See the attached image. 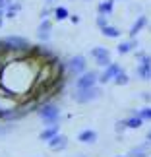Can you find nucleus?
<instances>
[{"instance_id": "1", "label": "nucleus", "mask_w": 151, "mask_h": 157, "mask_svg": "<svg viewBox=\"0 0 151 157\" xmlns=\"http://www.w3.org/2000/svg\"><path fill=\"white\" fill-rule=\"evenodd\" d=\"M29 41L23 39V37H6L0 41V52H12V51H29Z\"/></svg>"}, {"instance_id": "2", "label": "nucleus", "mask_w": 151, "mask_h": 157, "mask_svg": "<svg viewBox=\"0 0 151 157\" xmlns=\"http://www.w3.org/2000/svg\"><path fill=\"white\" fill-rule=\"evenodd\" d=\"M101 95V89L99 87H89V89H77V91L74 93V99L77 101V103H89V101L97 99Z\"/></svg>"}, {"instance_id": "3", "label": "nucleus", "mask_w": 151, "mask_h": 157, "mask_svg": "<svg viewBox=\"0 0 151 157\" xmlns=\"http://www.w3.org/2000/svg\"><path fill=\"white\" fill-rule=\"evenodd\" d=\"M39 117L43 118L45 122L54 124L60 117V111H58L56 105H43V107H39Z\"/></svg>"}, {"instance_id": "4", "label": "nucleus", "mask_w": 151, "mask_h": 157, "mask_svg": "<svg viewBox=\"0 0 151 157\" xmlns=\"http://www.w3.org/2000/svg\"><path fill=\"white\" fill-rule=\"evenodd\" d=\"M97 80H99L97 72H95V70H89L81 78H77V80H76V89H89V87L95 86V82H97Z\"/></svg>"}, {"instance_id": "5", "label": "nucleus", "mask_w": 151, "mask_h": 157, "mask_svg": "<svg viewBox=\"0 0 151 157\" xmlns=\"http://www.w3.org/2000/svg\"><path fill=\"white\" fill-rule=\"evenodd\" d=\"M91 56L97 58V64L99 66H111V52H108V49H105V47H95V49L91 51Z\"/></svg>"}, {"instance_id": "6", "label": "nucleus", "mask_w": 151, "mask_h": 157, "mask_svg": "<svg viewBox=\"0 0 151 157\" xmlns=\"http://www.w3.org/2000/svg\"><path fill=\"white\" fill-rule=\"evenodd\" d=\"M138 76L142 78V80H149L151 78V56H143L142 58V62H140V66H138Z\"/></svg>"}, {"instance_id": "7", "label": "nucleus", "mask_w": 151, "mask_h": 157, "mask_svg": "<svg viewBox=\"0 0 151 157\" xmlns=\"http://www.w3.org/2000/svg\"><path fill=\"white\" fill-rule=\"evenodd\" d=\"M68 70H70L74 76L81 74V72L85 70V58H83V56H74V58H70V60H68Z\"/></svg>"}, {"instance_id": "8", "label": "nucleus", "mask_w": 151, "mask_h": 157, "mask_svg": "<svg viewBox=\"0 0 151 157\" xmlns=\"http://www.w3.org/2000/svg\"><path fill=\"white\" fill-rule=\"evenodd\" d=\"M120 72H122V70H120V66H118V64H111V66H107V70L103 72V76L99 78V80H101L103 83H107V82L114 80V78H116Z\"/></svg>"}, {"instance_id": "9", "label": "nucleus", "mask_w": 151, "mask_h": 157, "mask_svg": "<svg viewBox=\"0 0 151 157\" xmlns=\"http://www.w3.org/2000/svg\"><path fill=\"white\" fill-rule=\"evenodd\" d=\"M145 25H147V17H145V16H140L134 23H132V27H130V35H132V37H136V33H140Z\"/></svg>"}, {"instance_id": "10", "label": "nucleus", "mask_w": 151, "mask_h": 157, "mask_svg": "<svg viewBox=\"0 0 151 157\" xmlns=\"http://www.w3.org/2000/svg\"><path fill=\"white\" fill-rule=\"evenodd\" d=\"M37 35H39V39H43V41H47V39L51 37V21L49 20L41 21V25L37 29Z\"/></svg>"}, {"instance_id": "11", "label": "nucleus", "mask_w": 151, "mask_h": 157, "mask_svg": "<svg viewBox=\"0 0 151 157\" xmlns=\"http://www.w3.org/2000/svg\"><path fill=\"white\" fill-rule=\"evenodd\" d=\"M66 144H68V142H66V136H54L52 138V140H49V146H51V149H64L66 147Z\"/></svg>"}, {"instance_id": "12", "label": "nucleus", "mask_w": 151, "mask_h": 157, "mask_svg": "<svg viewBox=\"0 0 151 157\" xmlns=\"http://www.w3.org/2000/svg\"><path fill=\"white\" fill-rule=\"evenodd\" d=\"M138 47V41L136 39H130V41H124V43L118 45V52L120 54H126V52H132Z\"/></svg>"}, {"instance_id": "13", "label": "nucleus", "mask_w": 151, "mask_h": 157, "mask_svg": "<svg viewBox=\"0 0 151 157\" xmlns=\"http://www.w3.org/2000/svg\"><path fill=\"white\" fill-rule=\"evenodd\" d=\"M77 140L83 142V144H93L95 140H97V132H93V130H83L80 136H77Z\"/></svg>"}, {"instance_id": "14", "label": "nucleus", "mask_w": 151, "mask_h": 157, "mask_svg": "<svg viewBox=\"0 0 151 157\" xmlns=\"http://www.w3.org/2000/svg\"><path fill=\"white\" fill-rule=\"evenodd\" d=\"M112 6H114V0H105V2H101L97 6V12L103 14V16H108L112 12Z\"/></svg>"}, {"instance_id": "15", "label": "nucleus", "mask_w": 151, "mask_h": 157, "mask_svg": "<svg viewBox=\"0 0 151 157\" xmlns=\"http://www.w3.org/2000/svg\"><path fill=\"white\" fill-rule=\"evenodd\" d=\"M101 33L105 35V37H111V39H116V37H120V29H118V27H112V25H107V27H103V29H101Z\"/></svg>"}, {"instance_id": "16", "label": "nucleus", "mask_w": 151, "mask_h": 157, "mask_svg": "<svg viewBox=\"0 0 151 157\" xmlns=\"http://www.w3.org/2000/svg\"><path fill=\"white\" fill-rule=\"evenodd\" d=\"M151 144V142H149ZM149 144H145V146H138L130 151V157H145L147 155V149H149Z\"/></svg>"}, {"instance_id": "17", "label": "nucleus", "mask_w": 151, "mask_h": 157, "mask_svg": "<svg viewBox=\"0 0 151 157\" xmlns=\"http://www.w3.org/2000/svg\"><path fill=\"white\" fill-rule=\"evenodd\" d=\"M56 134H58V126L52 124L49 130H43V132H41V140H52Z\"/></svg>"}, {"instance_id": "18", "label": "nucleus", "mask_w": 151, "mask_h": 157, "mask_svg": "<svg viewBox=\"0 0 151 157\" xmlns=\"http://www.w3.org/2000/svg\"><path fill=\"white\" fill-rule=\"evenodd\" d=\"M142 124H143V118L140 117V114H134L132 118L126 120V126H128V128H140Z\"/></svg>"}, {"instance_id": "19", "label": "nucleus", "mask_w": 151, "mask_h": 157, "mask_svg": "<svg viewBox=\"0 0 151 157\" xmlns=\"http://www.w3.org/2000/svg\"><path fill=\"white\" fill-rule=\"evenodd\" d=\"M70 14H68V10L64 8V6H58L56 10H54V17H56L58 21H62V20H66V17H68Z\"/></svg>"}, {"instance_id": "20", "label": "nucleus", "mask_w": 151, "mask_h": 157, "mask_svg": "<svg viewBox=\"0 0 151 157\" xmlns=\"http://www.w3.org/2000/svg\"><path fill=\"white\" fill-rule=\"evenodd\" d=\"M128 82H130V80H128V76H126L124 72H120V74L114 78V83H116V86H126Z\"/></svg>"}, {"instance_id": "21", "label": "nucleus", "mask_w": 151, "mask_h": 157, "mask_svg": "<svg viewBox=\"0 0 151 157\" xmlns=\"http://www.w3.org/2000/svg\"><path fill=\"white\" fill-rule=\"evenodd\" d=\"M20 8H21L20 4H12V6H8V10H6V16H8V17H14L17 12H20Z\"/></svg>"}, {"instance_id": "22", "label": "nucleus", "mask_w": 151, "mask_h": 157, "mask_svg": "<svg viewBox=\"0 0 151 157\" xmlns=\"http://www.w3.org/2000/svg\"><path fill=\"white\" fill-rule=\"evenodd\" d=\"M97 25H99L101 29L108 25V21H107V16H103V14H99V16H97Z\"/></svg>"}, {"instance_id": "23", "label": "nucleus", "mask_w": 151, "mask_h": 157, "mask_svg": "<svg viewBox=\"0 0 151 157\" xmlns=\"http://www.w3.org/2000/svg\"><path fill=\"white\" fill-rule=\"evenodd\" d=\"M8 6H12V0H0V17H2V10H8Z\"/></svg>"}, {"instance_id": "24", "label": "nucleus", "mask_w": 151, "mask_h": 157, "mask_svg": "<svg viewBox=\"0 0 151 157\" xmlns=\"http://www.w3.org/2000/svg\"><path fill=\"white\" fill-rule=\"evenodd\" d=\"M140 117L142 118H151V109H142V111H140Z\"/></svg>"}, {"instance_id": "25", "label": "nucleus", "mask_w": 151, "mask_h": 157, "mask_svg": "<svg viewBox=\"0 0 151 157\" xmlns=\"http://www.w3.org/2000/svg\"><path fill=\"white\" fill-rule=\"evenodd\" d=\"M12 128H14V126H12V124H8V126H4V128H0V136H2V134H6V132H10Z\"/></svg>"}, {"instance_id": "26", "label": "nucleus", "mask_w": 151, "mask_h": 157, "mask_svg": "<svg viewBox=\"0 0 151 157\" xmlns=\"http://www.w3.org/2000/svg\"><path fill=\"white\" fill-rule=\"evenodd\" d=\"M124 128H128V126H126V122H116V130H118V132H122Z\"/></svg>"}, {"instance_id": "27", "label": "nucleus", "mask_w": 151, "mask_h": 157, "mask_svg": "<svg viewBox=\"0 0 151 157\" xmlns=\"http://www.w3.org/2000/svg\"><path fill=\"white\" fill-rule=\"evenodd\" d=\"M47 16H49V8H45L43 12H41V17H43V20H47Z\"/></svg>"}, {"instance_id": "28", "label": "nucleus", "mask_w": 151, "mask_h": 157, "mask_svg": "<svg viewBox=\"0 0 151 157\" xmlns=\"http://www.w3.org/2000/svg\"><path fill=\"white\" fill-rule=\"evenodd\" d=\"M70 20H72V23H77V21H80V17H77V16H72Z\"/></svg>"}, {"instance_id": "29", "label": "nucleus", "mask_w": 151, "mask_h": 157, "mask_svg": "<svg viewBox=\"0 0 151 157\" xmlns=\"http://www.w3.org/2000/svg\"><path fill=\"white\" fill-rule=\"evenodd\" d=\"M147 140H149V142H151V132H149V134H147Z\"/></svg>"}, {"instance_id": "30", "label": "nucleus", "mask_w": 151, "mask_h": 157, "mask_svg": "<svg viewBox=\"0 0 151 157\" xmlns=\"http://www.w3.org/2000/svg\"><path fill=\"white\" fill-rule=\"evenodd\" d=\"M0 25H2V17H0Z\"/></svg>"}, {"instance_id": "31", "label": "nucleus", "mask_w": 151, "mask_h": 157, "mask_svg": "<svg viewBox=\"0 0 151 157\" xmlns=\"http://www.w3.org/2000/svg\"><path fill=\"white\" fill-rule=\"evenodd\" d=\"M47 2H52V0H47Z\"/></svg>"}]
</instances>
